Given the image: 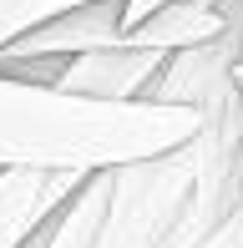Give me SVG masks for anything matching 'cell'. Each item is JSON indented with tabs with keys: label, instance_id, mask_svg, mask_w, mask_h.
I'll return each mask as SVG.
<instances>
[{
	"label": "cell",
	"instance_id": "cell-9",
	"mask_svg": "<svg viewBox=\"0 0 243 248\" xmlns=\"http://www.w3.org/2000/svg\"><path fill=\"white\" fill-rule=\"evenodd\" d=\"M208 248H243V213H238V218H233V223H228V228H223V233H218V238H213V243H208Z\"/></svg>",
	"mask_w": 243,
	"mask_h": 248
},
{
	"label": "cell",
	"instance_id": "cell-6",
	"mask_svg": "<svg viewBox=\"0 0 243 248\" xmlns=\"http://www.w3.org/2000/svg\"><path fill=\"white\" fill-rule=\"evenodd\" d=\"M106 172H112V167H106ZM106 172L81 177V187L66 198V208H56L20 248H91L96 228H102V213H106V198H112Z\"/></svg>",
	"mask_w": 243,
	"mask_h": 248
},
{
	"label": "cell",
	"instance_id": "cell-1",
	"mask_svg": "<svg viewBox=\"0 0 243 248\" xmlns=\"http://www.w3.org/2000/svg\"><path fill=\"white\" fill-rule=\"evenodd\" d=\"M203 132L193 107L86 101L56 86L0 76V172L91 177L142 157H162Z\"/></svg>",
	"mask_w": 243,
	"mask_h": 248
},
{
	"label": "cell",
	"instance_id": "cell-7",
	"mask_svg": "<svg viewBox=\"0 0 243 248\" xmlns=\"http://www.w3.org/2000/svg\"><path fill=\"white\" fill-rule=\"evenodd\" d=\"M81 5H96V0H0V51L10 41H20L26 31H36L41 20H56Z\"/></svg>",
	"mask_w": 243,
	"mask_h": 248
},
{
	"label": "cell",
	"instance_id": "cell-3",
	"mask_svg": "<svg viewBox=\"0 0 243 248\" xmlns=\"http://www.w3.org/2000/svg\"><path fill=\"white\" fill-rule=\"evenodd\" d=\"M162 66H167V51H147V46H127L122 41V46L66 61L56 92H71L86 101H147Z\"/></svg>",
	"mask_w": 243,
	"mask_h": 248
},
{
	"label": "cell",
	"instance_id": "cell-5",
	"mask_svg": "<svg viewBox=\"0 0 243 248\" xmlns=\"http://www.w3.org/2000/svg\"><path fill=\"white\" fill-rule=\"evenodd\" d=\"M76 187V172H0V248H20Z\"/></svg>",
	"mask_w": 243,
	"mask_h": 248
},
{
	"label": "cell",
	"instance_id": "cell-2",
	"mask_svg": "<svg viewBox=\"0 0 243 248\" xmlns=\"http://www.w3.org/2000/svg\"><path fill=\"white\" fill-rule=\"evenodd\" d=\"M106 183H112V198H106L91 248H157L172 233V223L182 218L187 198H193L197 152H193V142H182L162 157L112 167Z\"/></svg>",
	"mask_w": 243,
	"mask_h": 248
},
{
	"label": "cell",
	"instance_id": "cell-8",
	"mask_svg": "<svg viewBox=\"0 0 243 248\" xmlns=\"http://www.w3.org/2000/svg\"><path fill=\"white\" fill-rule=\"evenodd\" d=\"M162 5H172V0H127V16H122V26H127V36L142 26V20H152Z\"/></svg>",
	"mask_w": 243,
	"mask_h": 248
},
{
	"label": "cell",
	"instance_id": "cell-4",
	"mask_svg": "<svg viewBox=\"0 0 243 248\" xmlns=\"http://www.w3.org/2000/svg\"><path fill=\"white\" fill-rule=\"evenodd\" d=\"M127 0H96V5L66 10L56 20H41L36 31H26L20 41H10L0 51V61H30V56H56V61H76V56H91L106 46H122L127 26Z\"/></svg>",
	"mask_w": 243,
	"mask_h": 248
}]
</instances>
